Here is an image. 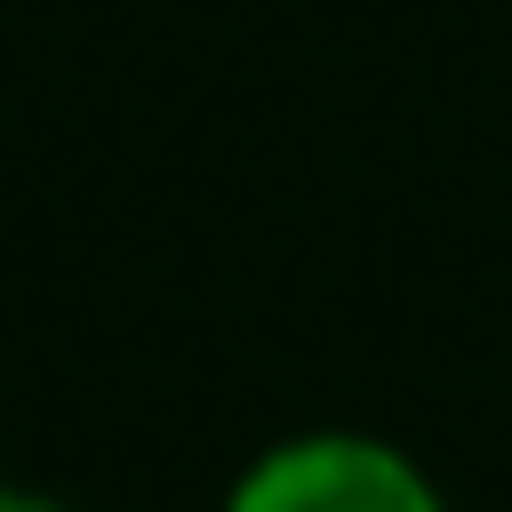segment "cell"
Listing matches in <instances>:
<instances>
[{"instance_id":"cell-1","label":"cell","mask_w":512,"mask_h":512,"mask_svg":"<svg viewBox=\"0 0 512 512\" xmlns=\"http://www.w3.org/2000/svg\"><path fill=\"white\" fill-rule=\"evenodd\" d=\"M221 512H452V502L382 432H292L231 472Z\"/></svg>"},{"instance_id":"cell-2","label":"cell","mask_w":512,"mask_h":512,"mask_svg":"<svg viewBox=\"0 0 512 512\" xmlns=\"http://www.w3.org/2000/svg\"><path fill=\"white\" fill-rule=\"evenodd\" d=\"M0 512H71V502H51V492H21V482H0Z\"/></svg>"}]
</instances>
